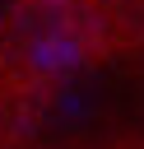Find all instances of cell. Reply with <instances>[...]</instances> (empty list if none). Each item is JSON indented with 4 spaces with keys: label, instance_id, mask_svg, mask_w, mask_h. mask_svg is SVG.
I'll list each match as a JSON object with an SVG mask.
<instances>
[{
    "label": "cell",
    "instance_id": "1",
    "mask_svg": "<svg viewBox=\"0 0 144 149\" xmlns=\"http://www.w3.org/2000/svg\"><path fill=\"white\" fill-rule=\"evenodd\" d=\"M14 5H19V0H0V19H5V14L14 9Z\"/></svg>",
    "mask_w": 144,
    "mask_h": 149
}]
</instances>
